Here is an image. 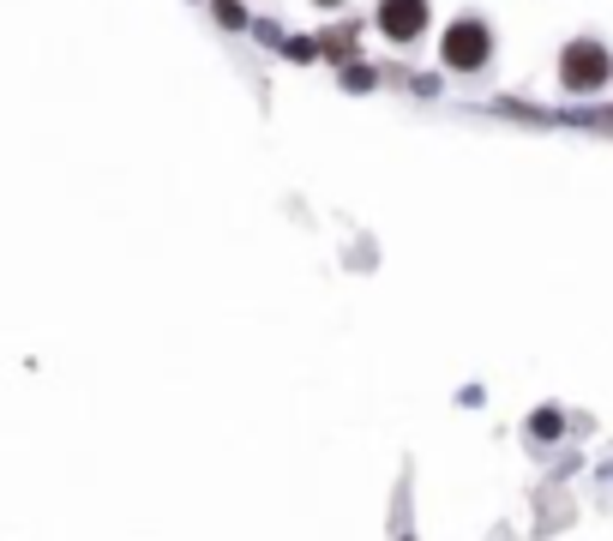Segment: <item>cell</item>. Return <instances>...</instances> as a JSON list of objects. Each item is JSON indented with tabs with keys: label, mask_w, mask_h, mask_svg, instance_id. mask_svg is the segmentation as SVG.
I'll return each mask as SVG.
<instances>
[{
	"label": "cell",
	"mask_w": 613,
	"mask_h": 541,
	"mask_svg": "<svg viewBox=\"0 0 613 541\" xmlns=\"http://www.w3.org/2000/svg\"><path fill=\"white\" fill-rule=\"evenodd\" d=\"M427 25H433V7H427V0H379V7H373V30L392 42V49L421 42V37H427Z\"/></svg>",
	"instance_id": "3957f363"
},
{
	"label": "cell",
	"mask_w": 613,
	"mask_h": 541,
	"mask_svg": "<svg viewBox=\"0 0 613 541\" xmlns=\"http://www.w3.org/2000/svg\"><path fill=\"white\" fill-rule=\"evenodd\" d=\"M560 427H565V422H560V410H535L529 433H535V439H560Z\"/></svg>",
	"instance_id": "8992f818"
},
{
	"label": "cell",
	"mask_w": 613,
	"mask_h": 541,
	"mask_svg": "<svg viewBox=\"0 0 613 541\" xmlns=\"http://www.w3.org/2000/svg\"><path fill=\"white\" fill-rule=\"evenodd\" d=\"M560 85L572 97H596L601 85H613V54L601 37H572L560 49Z\"/></svg>",
	"instance_id": "7a4b0ae2"
},
{
	"label": "cell",
	"mask_w": 613,
	"mask_h": 541,
	"mask_svg": "<svg viewBox=\"0 0 613 541\" xmlns=\"http://www.w3.org/2000/svg\"><path fill=\"white\" fill-rule=\"evenodd\" d=\"M494 61V25L482 13H463L439 30V66L445 73H482Z\"/></svg>",
	"instance_id": "6da1fadb"
},
{
	"label": "cell",
	"mask_w": 613,
	"mask_h": 541,
	"mask_svg": "<svg viewBox=\"0 0 613 541\" xmlns=\"http://www.w3.org/2000/svg\"><path fill=\"white\" fill-rule=\"evenodd\" d=\"M355 49H361V42H355V25L319 30V54H325V61H343V66H355Z\"/></svg>",
	"instance_id": "277c9868"
},
{
	"label": "cell",
	"mask_w": 613,
	"mask_h": 541,
	"mask_svg": "<svg viewBox=\"0 0 613 541\" xmlns=\"http://www.w3.org/2000/svg\"><path fill=\"white\" fill-rule=\"evenodd\" d=\"M314 7H325V13H331V7H343V0H314Z\"/></svg>",
	"instance_id": "9c48e42d"
},
{
	"label": "cell",
	"mask_w": 613,
	"mask_h": 541,
	"mask_svg": "<svg viewBox=\"0 0 613 541\" xmlns=\"http://www.w3.org/2000/svg\"><path fill=\"white\" fill-rule=\"evenodd\" d=\"M343 85H349V90H367V85H373V66H361V61L343 66Z\"/></svg>",
	"instance_id": "ba28073f"
},
{
	"label": "cell",
	"mask_w": 613,
	"mask_h": 541,
	"mask_svg": "<svg viewBox=\"0 0 613 541\" xmlns=\"http://www.w3.org/2000/svg\"><path fill=\"white\" fill-rule=\"evenodd\" d=\"M210 13L222 30H247V0H210Z\"/></svg>",
	"instance_id": "5b68a950"
},
{
	"label": "cell",
	"mask_w": 613,
	"mask_h": 541,
	"mask_svg": "<svg viewBox=\"0 0 613 541\" xmlns=\"http://www.w3.org/2000/svg\"><path fill=\"white\" fill-rule=\"evenodd\" d=\"M283 54H289V61H319V42L314 37H289Z\"/></svg>",
	"instance_id": "52a82bcc"
}]
</instances>
